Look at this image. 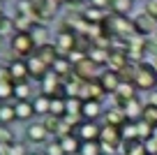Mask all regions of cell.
Instances as JSON below:
<instances>
[{
    "label": "cell",
    "instance_id": "cell-1",
    "mask_svg": "<svg viewBox=\"0 0 157 155\" xmlns=\"http://www.w3.org/2000/svg\"><path fill=\"white\" fill-rule=\"evenodd\" d=\"M10 49H12V54H14V58L28 60L30 56H35L37 44H35V39H33L30 33H14V37H12V42H10Z\"/></svg>",
    "mask_w": 157,
    "mask_h": 155
},
{
    "label": "cell",
    "instance_id": "cell-19",
    "mask_svg": "<svg viewBox=\"0 0 157 155\" xmlns=\"http://www.w3.org/2000/svg\"><path fill=\"white\" fill-rule=\"evenodd\" d=\"M143 107H146V104H141V102H139V97H134V100L125 102L123 109H125V116H127V121L139 123V121H141V116H143Z\"/></svg>",
    "mask_w": 157,
    "mask_h": 155
},
{
    "label": "cell",
    "instance_id": "cell-2",
    "mask_svg": "<svg viewBox=\"0 0 157 155\" xmlns=\"http://www.w3.org/2000/svg\"><path fill=\"white\" fill-rule=\"evenodd\" d=\"M134 86H136V90H146V93L157 88V70L152 67V63H136Z\"/></svg>",
    "mask_w": 157,
    "mask_h": 155
},
{
    "label": "cell",
    "instance_id": "cell-38",
    "mask_svg": "<svg viewBox=\"0 0 157 155\" xmlns=\"http://www.w3.org/2000/svg\"><path fill=\"white\" fill-rule=\"evenodd\" d=\"M14 132H12V127L10 125H0V146H10V144H14Z\"/></svg>",
    "mask_w": 157,
    "mask_h": 155
},
{
    "label": "cell",
    "instance_id": "cell-14",
    "mask_svg": "<svg viewBox=\"0 0 157 155\" xmlns=\"http://www.w3.org/2000/svg\"><path fill=\"white\" fill-rule=\"evenodd\" d=\"M104 90L99 86V81H83L81 83V90H78V100H102Z\"/></svg>",
    "mask_w": 157,
    "mask_h": 155
},
{
    "label": "cell",
    "instance_id": "cell-7",
    "mask_svg": "<svg viewBox=\"0 0 157 155\" xmlns=\"http://www.w3.org/2000/svg\"><path fill=\"white\" fill-rule=\"evenodd\" d=\"M134 21V28H136L139 35H143V37H150V35H157V19L155 16H150L148 12H141V14L136 16Z\"/></svg>",
    "mask_w": 157,
    "mask_h": 155
},
{
    "label": "cell",
    "instance_id": "cell-22",
    "mask_svg": "<svg viewBox=\"0 0 157 155\" xmlns=\"http://www.w3.org/2000/svg\"><path fill=\"white\" fill-rule=\"evenodd\" d=\"M35 26H37V21L30 19V16H25V14H16L14 19H12V28H14V33H30Z\"/></svg>",
    "mask_w": 157,
    "mask_h": 155
},
{
    "label": "cell",
    "instance_id": "cell-41",
    "mask_svg": "<svg viewBox=\"0 0 157 155\" xmlns=\"http://www.w3.org/2000/svg\"><path fill=\"white\" fill-rule=\"evenodd\" d=\"M88 5L102 12H111V0H88Z\"/></svg>",
    "mask_w": 157,
    "mask_h": 155
},
{
    "label": "cell",
    "instance_id": "cell-51",
    "mask_svg": "<svg viewBox=\"0 0 157 155\" xmlns=\"http://www.w3.org/2000/svg\"><path fill=\"white\" fill-rule=\"evenodd\" d=\"M0 23H2V16H0Z\"/></svg>",
    "mask_w": 157,
    "mask_h": 155
},
{
    "label": "cell",
    "instance_id": "cell-44",
    "mask_svg": "<svg viewBox=\"0 0 157 155\" xmlns=\"http://www.w3.org/2000/svg\"><path fill=\"white\" fill-rule=\"evenodd\" d=\"M146 12L150 16H155L157 19V0H150V2H146Z\"/></svg>",
    "mask_w": 157,
    "mask_h": 155
},
{
    "label": "cell",
    "instance_id": "cell-3",
    "mask_svg": "<svg viewBox=\"0 0 157 155\" xmlns=\"http://www.w3.org/2000/svg\"><path fill=\"white\" fill-rule=\"evenodd\" d=\"M99 74H102V67H99L95 60H90L86 56L83 60L74 63V77H78L81 81H97Z\"/></svg>",
    "mask_w": 157,
    "mask_h": 155
},
{
    "label": "cell",
    "instance_id": "cell-36",
    "mask_svg": "<svg viewBox=\"0 0 157 155\" xmlns=\"http://www.w3.org/2000/svg\"><path fill=\"white\" fill-rule=\"evenodd\" d=\"M44 155H65L60 139H51V141H46V144H44Z\"/></svg>",
    "mask_w": 157,
    "mask_h": 155
},
{
    "label": "cell",
    "instance_id": "cell-46",
    "mask_svg": "<svg viewBox=\"0 0 157 155\" xmlns=\"http://www.w3.org/2000/svg\"><path fill=\"white\" fill-rule=\"evenodd\" d=\"M53 2H56V5H58V7H63V5H69L72 0H53Z\"/></svg>",
    "mask_w": 157,
    "mask_h": 155
},
{
    "label": "cell",
    "instance_id": "cell-13",
    "mask_svg": "<svg viewBox=\"0 0 157 155\" xmlns=\"http://www.w3.org/2000/svg\"><path fill=\"white\" fill-rule=\"evenodd\" d=\"M102 118H104V125H113V127H120V125H125V123H127L125 109L118 107V104H113L111 109H106Z\"/></svg>",
    "mask_w": 157,
    "mask_h": 155
},
{
    "label": "cell",
    "instance_id": "cell-47",
    "mask_svg": "<svg viewBox=\"0 0 157 155\" xmlns=\"http://www.w3.org/2000/svg\"><path fill=\"white\" fill-rule=\"evenodd\" d=\"M5 14V0H0V16Z\"/></svg>",
    "mask_w": 157,
    "mask_h": 155
},
{
    "label": "cell",
    "instance_id": "cell-43",
    "mask_svg": "<svg viewBox=\"0 0 157 155\" xmlns=\"http://www.w3.org/2000/svg\"><path fill=\"white\" fill-rule=\"evenodd\" d=\"M0 81H14L10 72V65H0Z\"/></svg>",
    "mask_w": 157,
    "mask_h": 155
},
{
    "label": "cell",
    "instance_id": "cell-20",
    "mask_svg": "<svg viewBox=\"0 0 157 155\" xmlns=\"http://www.w3.org/2000/svg\"><path fill=\"white\" fill-rule=\"evenodd\" d=\"M14 107H16V118L19 121H30V118L37 116L35 107H33V100H16Z\"/></svg>",
    "mask_w": 157,
    "mask_h": 155
},
{
    "label": "cell",
    "instance_id": "cell-4",
    "mask_svg": "<svg viewBox=\"0 0 157 155\" xmlns=\"http://www.w3.org/2000/svg\"><path fill=\"white\" fill-rule=\"evenodd\" d=\"M60 7L56 5L53 0H35V21L37 23H51V21L58 16Z\"/></svg>",
    "mask_w": 157,
    "mask_h": 155
},
{
    "label": "cell",
    "instance_id": "cell-49",
    "mask_svg": "<svg viewBox=\"0 0 157 155\" xmlns=\"http://www.w3.org/2000/svg\"><path fill=\"white\" fill-rule=\"evenodd\" d=\"M28 155H44V153H28Z\"/></svg>",
    "mask_w": 157,
    "mask_h": 155
},
{
    "label": "cell",
    "instance_id": "cell-31",
    "mask_svg": "<svg viewBox=\"0 0 157 155\" xmlns=\"http://www.w3.org/2000/svg\"><path fill=\"white\" fill-rule=\"evenodd\" d=\"M78 155H104L102 153V144H99V141H83Z\"/></svg>",
    "mask_w": 157,
    "mask_h": 155
},
{
    "label": "cell",
    "instance_id": "cell-34",
    "mask_svg": "<svg viewBox=\"0 0 157 155\" xmlns=\"http://www.w3.org/2000/svg\"><path fill=\"white\" fill-rule=\"evenodd\" d=\"M16 100H33V88L28 81H16Z\"/></svg>",
    "mask_w": 157,
    "mask_h": 155
},
{
    "label": "cell",
    "instance_id": "cell-5",
    "mask_svg": "<svg viewBox=\"0 0 157 155\" xmlns=\"http://www.w3.org/2000/svg\"><path fill=\"white\" fill-rule=\"evenodd\" d=\"M97 81H99V86H102L104 95H113V93L118 90V86H120V81H123V77H120V72H113V70L104 67Z\"/></svg>",
    "mask_w": 157,
    "mask_h": 155
},
{
    "label": "cell",
    "instance_id": "cell-23",
    "mask_svg": "<svg viewBox=\"0 0 157 155\" xmlns=\"http://www.w3.org/2000/svg\"><path fill=\"white\" fill-rule=\"evenodd\" d=\"M123 153L125 155H148L146 141L143 139H127V141H123Z\"/></svg>",
    "mask_w": 157,
    "mask_h": 155
},
{
    "label": "cell",
    "instance_id": "cell-11",
    "mask_svg": "<svg viewBox=\"0 0 157 155\" xmlns=\"http://www.w3.org/2000/svg\"><path fill=\"white\" fill-rule=\"evenodd\" d=\"M99 141L106 146H123V134H120V127L113 125H102V132H99Z\"/></svg>",
    "mask_w": 157,
    "mask_h": 155
},
{
    "label": "cell",
    "instance_id": "cell-40",
    "mask_svg": "<svg viewBox=\"0 0 157 155\" xmlns=\"http://www.w3.org/2000/svg\"><path fill=\"white\" fill-rule=\"evenodd\" d=\"M60 121H63V118L51 116V113H49V116H44V121H42V123H44V125H46V130H49L51 134L56 137V132H58V127H60Z\"/></svg>",
    "mask_w": 157,
    "mask_h": 155
},
{
    "label": "cell",
    "instance_id": "cell-50",
    "mask_svg": "<svg viewBox=\"0 0 157 155\" xmlns=\"http://www.w3.org/2000/svg\"><path fill=\"white\" fill-rule=\"evenodd\" d=\"M155 137H157V127H155Z\"/></svg>",
    "mask_w": 157,
    "mask_h": 155
},
{
    "label": "cell",
    "instance_id": "cell-16",
    "mask_svg": "<svg viewBox=\"0 0 157 155\" xmlns=\"http://www.w3.org/2000/svg\"><path fill=\"white\" fill-rule=\"evenodd\" d=\"M51 72H53V74H58V77L65 81V79H69V77L74 74V63L67 58V56H60V58L56 60L53 65H51Z\"/></svg>",
    "mask_w": 157,
    "mask_h": 155
},
{
    "label": "cell",
    "instance_id": "cell-30",
    "mask_svg": "<svg viewBox=\"0 0 157 155\" xmlns=\"http://www.w3.org/2000/svg\"><path fill=\"white\" fill-rule=\"evenodd\" d=\"M30 35H33V39H35V44H37V46H44V44H49V33H46V26L37 23L33 30H30Z\"/></svg>",
    "mask_w": 157,
    "mask_h": 155
},
{
    "label": "cell",
    "instance_id": "cell-37",
    "mask_svg": "<svg viewBox=\"0 0 157 155\" xmlns=\"http://www.w3.org/2000/svg\"><path fill=\"white\" fill-rule=\"evenodd\" d=\"M136 132H139V139H150L152 134H155V127L150 125V123H146V121H139L136 123Z\"/></svg>",
    "mask_w": 157,
    "mask_h": 155
},
{
    "label": "cell",
    "instance_id": "cell-26",
    "mask_svg": "<svg viewBox=\"0 0 157 155\" xmlns=\"http://www.w3.org/2000/svg\"><path fill=\"white\" fill-rule=\"evenodd\" d=\"M33 107H35V113H37V116H42V118L49 116L51 113V97L39 93L37 97H33Z\"/></svg>",
    "mask_w": 157,
    "mask_h": 155
},
{
    "label": "cell",
    "instance_id": "cell-8",
    "mask_svg": "<svg viewBox=\"0 0 157 155\" xmlns=\"http://www.w3.org/2000/svg\"><path fill=\"white\" fill-rule=\"evenodd\" d=\"M49 137H53V134L46 130L44 123H30V125L25 127V139H28L30 144H46V141H51Z\"/></svg>",
    "mask_w": 157,
    "mask_h": 155
},
{
    "label": "cell",
    "instance_id": "cell-42",
    "mask_svg": "<svg viewBox=\"0 0 157 155\" xmlns=\"http://www.w3.org/2000/svg\"><path fill=\"white\" fill-rule=\"evenodd\" d=\"M146 150H148V155H157V137L155 134L150 139H146Z\"/></svg>",
    "mask_w": 157,
    "mask_h": 155
},
{
    "label": "cell",
    "instance_id": "cell-25",
    "mask_svg": "<svg viewBox=\"0 0 157 155\" xmlns=\"http://www.w3.org/2000/svg\"><path fill=\"white\" fill-rule=\"evenodd\" d=\"M60 144H63L65 155H78V150H81V144H83V141L78 139L76 134H69V137H60Z\"/></svg>",
    "mask_w": 157,
    "mask_h": 155
},
{
    "label": "cell",
    "instance_id": "cell-28",
    "mask_svg": "<svg viewBox=\"0 0 157 155\" xmlns=\"http://www.w3.org/2000/svg\"><path fill=\"white\" fill-rule=\"evenodd\" d=\"M16 100V83L14 81H0V102Z\"/></svg>",
    "mask_w": 157,
    "mask_h": 155
},
{
    "label": "cell",
    "instance_id": "cell-32",
    "mask_svg": "<svg viewBox=\"0 0 157 155\" xmlns=\"http://www.w3.org/2000/svg\"><path fill=\"white\" fill-rule=\"evenodd\" d=\"M16 14H25L35 19V0H16Z\"/></svg>",
    "mask_w": 157,
    "mask_h": 155
},
{
    "label": "cell",
    "instance_id": "cell-9",
    "mask_svg": "<svg viewBox=\"0 0 157 155\" xmlns=\"http://www.w3.org/2000/svg\"><path fill=\"white\" fill-rule=\"evenodd\" d=\"M99 132H102V125L97 121H83L76 127V137L81 141H99Z\"/></svg>",
    "mask_w": 157,
    "mask_h": 155
},
{
    "label": "cell",
    "instance_id": "cell-48",
    "mask_svg": "<svg viewBox=\"0 0 157 155\" xmlns=\"http://www.w3.org/2000/svg\"><path fill=\"white\" fill-rule=\"evenodd\" d=\"M72 2H74V5H78V2H88V0H72Z\"/></svg>",
    "mask_w": 157,
    "mask_h": 155
},
{
    "label": "cell",
    "instance_id": "cell-21",
    "mask_svg": "<svg viewBox=\"0 0 157 155\" xmlns=\"http://www.w3.org/2000/svg\"><path fill=\"white\" fill-rule=\"evenodd\" d=\"M10 72H12V79H14V83L16 81H28L30 79V74H28V65H25V60H19V58H14L10 63Z\"/></svg>",
    "mask_w": 157,
    "mask_h": 155
},
{
    "label": "cell",
    "instance_id": "cell-33",
    "mask_svg": "<svg viewBox=\"0 0 157 155\" xmlns=\"http://www.w3.org/2000/svg\"><path fill=\"white\" fill-rule=\"evenodd\" d=\"M81 111H83V100H78V97H67V113H72V116H81ZM65 113V116H67ZM83 118V116H81Z\"/></svg>",
    "mask_w": 157,
    "mask_h": 155
},
{
    "label": "cell",
    "instance_id": "cell-27",
    "mask_svg": "<svg viewBox=\"0 0 157 155\" xmlns=\"http://www.w3.org/2000/svg\"><path fill=\"white\" fill-rule=\"evenodd\" d=\"M134 7V0H111V14L127 16Z\"/></svg>",
    "mask_w": 157,
    "mask_h": 155
},
{
    "label": "cell",
    "instance_id": "cell-52",
    "mask_svg": "<svg viewBox=\"0 0 157 155\" xmlns=\"http://www.w3.org/2000/svg\"><path fill=\"white\" fill-rule=\"evenodd\" d=\"M146 2H150V0H146Z\"/></svg>",
    "mask_w": 157,
    "mask_h": 155
},
{
    "label": "cell",
    "instance_id": "cell-12",
    "mask_svg": "<svg viewBox=\"0 0 157 155\" xmlns=\"http://www.w3.org/2000/svg\"><path fill=\"white\" fill-rule=\"evenodd\" d=\"M25 65H28V74H30V79H35V81H44V77L49 74V67H46L42 60L37 58V56H30L28 60H25Z\"/></svg>",
    "mask_w": 157,
    "mask_h": 155
},
{
    "label": "cell",
    "instance_id": "cell-45",
    "mask_svg": "<svg viewBox=\"0 0 157 155\" xmlns=\"http://www.w3.org/2000/svg\"><path fill=\"white\" fill-rule=\"evenodd\" d=\"M146 104H150V107H157V88L148 93V102H146Z\"/></svg>",
    "mask_w": 157,
    "mask_h": 155
},
{
    "label": "cell",
    "instance_id": "cell-6",
    "mask_svg": "<svg viewBox=\"0 0 157 155\" xmlns=\"http://www.w3.org/2000/svg\"><path fill=\"white\" fill-rule=\"evenodd\" d=\"M76 39H78V35L74 33V30H65V33H58L56 35V49H58V54L60 56H69L76 49Z\"/></svg>",
    "mask_w": 157,
    "mask_h": 155
},
{
    "label": "cell",
    "instance_id": "cell-35",
    "mask_svg": "<svg viewBox=\"0 0 157 155\" xmlns=\"http://www.w3.org/2000/svg\"><path fill=\"white\" fill-rule=\"evenodd\" d=\"M120 134H123V141H127V139H139V132H136V123L127 121L125 125H120Z\"/></svg>",
    "mask_w": 157,
    "mask_h": 155
},
{
    "label": "cell",
    "instance_id": "cell-10",
    "mask_svg": "<svg viewBox=\"0 0 157 155\" xmlns=\"http://www.w3.org/2000/svg\"><path fill=\"white\" fill-rule=\"evenodd\" d=\"M136 86H134L132 81H120V86H118V90L113 93V104H118V107H123L125 102L134 100L136 97Z\"/></svg>",
    "mask_w": 157,
    "mask_h": 155
},
{
    "label": "cell",
    "instance_id": "cell-39",
    "mask_svg": "<svg viewBox=\"0 0 157 155\" xmlns=\"http://www.w3.org/2000/svg\"><path fill=\"white\" fill-rule=\"evenodd\" d=\"M141 121H146V123H150L152 127H157V107H150V104H146V107H143Z\"/></svg>",
    "mask_w": 157,
    "mask_h": 155
},
{
    "label": "cell",
    "instance_id": "cell-24",
    "mask_svg": "<svg viewBox=\"0 0 157 155\" xmlns=\"http://www.w3.org/2000/svg\"><path fill=\"white\" fill-rule=\"evenodd\" d=\"M14 121H19L14 102H0V125H10Z\"/></svg>",
    "mask_w": 157,
    "mask_h": 155
},
{
    "label": "cell",
    "instance_id": "cell-17",
    "mask_svg": "<svg viewBox=\"0 0 157 155\" xmlns=\"http://www.w3.org/2000/svg\"><path fill=\"white\" fill-rule=\"evenodd\" d=\"M81 116H83V121H97L99 116H104V111H102V100H86Z\"/></svg>",
    "mask_w": 157,
    "mask_h": 155
},
{
    "label": "cell",
    "instance_id": "cell-29",
    "mask_svg": "<svg viewBox=\"0 0 157 155\" xmlns=\"http://www.w3.org/2000/svg\"><path fill=\"white\" fill-rule=\"evenodd\" d=\"M67 113V97H51V116L63 118Z\"/></svg>",
    "mask_w": 157,
    "mask_h": 155
},
{
    "label": "cell",
    "instance_id": "cell-15",
    "mask_svg": "<svg viewBox=\"0 0 157 155\" xmlns=\"http://www.w3.org/2000/svg\"><path fill=\"white\" fill-rule=\"evenodd\" d=\"M35 56H37V58L42 60V63H44L49 70H51V65H53L56 60L60 58V54H58V49H56V44H44V46H37Z\"/></svg>",
    "mask_w": 157,
    "mask_h": 155
},
{
    "label": "cell",
    "instance_id": "cell-18",
    "mask_svg": "<svg viewBox=\"0 0 157 155\" xmlns=\"http://www.w3.org/2000/svg\"><path fill=\"white\" fill-rule=\"evenodd\" d=\"M129 63H132V60H129V56L125 54V51H111L106 67H109V70H113V72H123V70L127 67Z\"/></svg>",
    "mask_w": 157,
    "mask_h": 155
},
{
    "label": "cell",
    "instance_id": "cell-53",
    "mask_svg": "<svg viewBox=\"0 0 157 155\" xmlns=\"http://www.w3.org/2000/svg\"><path fill=\"white\" fill-rule=\"evenodd\" d=\"M120 155H125V153H120Z\"/></svg>",
    "mask_w": 157,
    "mask_h": 155
}]
</instances>
